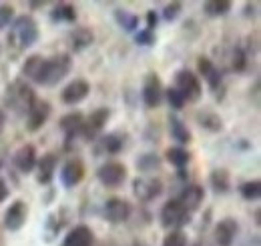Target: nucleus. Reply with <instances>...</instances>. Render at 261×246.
Segmentation results:
<instances>
[{"mask_svg":"<svg viewBox=\"0 0 261 246\" xmlns=\"http://www.w3.org/2000/svg\"><path fill=\"white\" fill-rule=\"evenodd\" d=\"M72 60L68 54H57L53 58L44 60V70H42V84L44 86H55L59 84L66 74L70 72Z\"/></svg>","mask_w":261,"mask_h":246,"instance_id":"nucleus-3","label":"nucleus"},{"mask_svg":"<svg viewBox=\"0 0 261 246\" xmlns=\"http://www.w3.org/2000/svg\"><path fill=\"white\" fill-rule=\"evenodd\" d=\"M44 60H46V58H42L40 54H33V56H29L27 62L22 64V74H24L29 80H33L34 84H42Z\"/></svg>","mask_w":261,"mask_h":246,"instance_id":"nucleus-23","label":"nucleus"},{"mask_svg":"<svg viewBox=\"0 0 261 246\" xmlns=\"http://www.w3.org/2000/svg\"><path fill=\"white\" fill-rule=\"evenodd\" d=\"M97 178L107 188H117L127 178V166L123 162H107L97 170Z\"/></svg>","mask_w":261,"mask_h":246,"instance_id":"nucleus-7","label":"nucleus"},{"mask_svg":"<svg viewBox=\"0 0 261 246\" xmlns=\"http://www.w3.org/2000/svg\"><path fill=\"white\" fill-rule=\"evenodd\" d=\"M12 20H14V8L10 4H0V30L10 26Z\"/></svg>","mask_w":261,"mask_h":246,"instance_id":"nucleus-36","label":"nucleus"},{"mask_svg":"<svg viewBox=\"0 0 261 246\" xmlns=\"http://www.w3.org/2000/svg\"><path fill=\"white\" fill-rule=\"evenodd\" d=\"M34 100H36L34 90L24 80H14L12 84H8L4 94V104L16 114H27L34 104Z\"/></svg>","mask_w":261,"mask_h":246,"instance_id":"nucleus-2","label":"nucleus"},{"mask_svg":"<svg viewBox=\"0 0 261 246\" xmlns=\"http://www.w3.org/2000/svg\"><path fill=\"white\" fill-rule=\"evenodd\" d=\"M203 12L211 18H219L231 12V2L229 0H209L203 4Z\"/></svg>","mask_w":261,"mask_h":246,"instance_id":"nucleus-29","label":"nucleus"},{"mask_svg":"<svg viewBox=\"0 0 261 246\" xmlns=\"http://www.w3.org/2000/svg\"><path fill=\"white\" fill-rule=\"evenodd\" d=\"M197 122H199L201 128H205V130H209V132H221V130H223V120H221V116L215 114V112H209V110L197 112Z\"/></svg>","mask_w":261,"mask_h":246,"instance_id":"nucleus-27","label":"nucleus"},{"mask_svg":"<svg viewBox=\"0 0 261 246\" xmlns=\"http://www.w3.org/2000/svg\"><path fill=\"white\" fill-rule=\"evenodd\" d=\"M12 164H14V168H16L18 172H22V174L33 172L34 168H36V150H34L33 144L20 146V148L14 152V156H12Z\"/></svg>","mask_w":261,"mask_h":246,"instance_id":"nucleus-18","label":"nucleus"},{"mask_svg":"<svg viewBox=\"0 0 261 246\" xmlns=\"http://www.w3.org/2000/svg\"><path fill=\"white\" fill-rule=\"evenodd\" d=\"M231 68L235 72H243L247 68V52L241 46H235L231 52Z\"/></svg>","mask_w":261,"mask_h":246,"instance_id":"nucleus-34","label":"nucleus"},{"mask_svg":"<svg viewBox=\"0 0 261 246\" xmlns=\"http://www.w3.org/2000/svg\"><path fill=\"white\" fill-rule=\"evenodd\" d=\"M89 93H91V84L87 80H83V78H74L72 82H68L65 88H63L61 100L65 104H68V106H74V104L83 102L89 96Z\"/></svg>","mask_w":261,"mask_h":246,"instance_id":"nucleus-14","label":"nucleus"},{"mask_svg":"<svg viewBox=\"0 0 261 246\" xmlns=\"http://www.w3.org/2000/svg\"><path fill=\"white\" fill-rule=\"evenodd\" d=\"M8 194H10V190H8V186H6V182L0 178V202H4L6 198H8Z\"/></svg>","mask_w":261,"mask_h":246,"instance_id":"nucleus-41","label":"nucleus"},{"mask_svg":"<svg viewBox=\"0 0 261 246\" xmlns=\"http://www.w3.org/2000/svg\"><path fill=\"white\" fill-rule=\"evenodd\" d=\"M133 246H145V244H141V242H139V244H133Z\"/></svg>","mask_w":261,"mask_h":246,"instance_id":"nucleus-44","label":"nucleus"},{"mask_svg":"<svg viewBox=\"0 0 261 246\" xmlns=\"http://www.w3.org/2000/svg\"><path fill=\"white\" fill-rule=\"evenodd\" d=\"M109 118H111V110H109V108H97V110L91 112L89 118L85 120V124H83V132H81V134H83L87 140H95L97 134L102 132L105 124L109 122Z\"/></svg>","mask_w":261,"mask_h":246,"instance_id":"nucleus-11","label":"nucleus"},{"mask_svg":"<svg viewBox=\"0 0 261 246\" xmlns=\"http://www.w3.org/2000/svg\"><path fill=\"white\" fill-rule=\"evenodd\" d=\"M239 236V222L235 218H223L215 226V244L217 246H233Z\"/></svg>","mask_w":261,"mask_h":246,"instance_id":"nucleus-15","label":"nucleus"},{"mask_svg":"<svg viewBox=\"0 0 261 246\" xmlns=\"http://www.w3.org/2000/svg\"><path fill=\"white\" fill-rule=\"evenodd\" d=\"M135 40H137V44H143V46H151L153 42H155V32L151 30H141L137 36H135Z\"/></svg>","mask_w":261,"mask_h":246,"instance_id":"nucleus-39","label":"nucleus"},{"mask_svg":"<svg viewBox=\"0 0 261 246\" xmlns=\"http://www.w3.org/2000/svg\"><path fill=\"white\" fill-rule=\"evenodd\" d=\"M163 84H161V78L157 74H147L145 78V84H143V102L147 108H157L163 100Z\"/></svg>","mask_w":261,"mask_h":246,"instance_id":"nucleus-10","label":"nucleus"},{"mask_svg":"<svg viewBox=\"0 0 261 246\" xmlns=\"http://www.w3.org/2000/svg\"><path fill=\"white\" fill-rule=\"evenodd\" d=\"M161 166V158L157 154H143L139 160H137V168L141 172H153Z\"/></svg>","mask_w":261,"mask_h":246,"instance_id":"nucleus-33","label":"nucleus"},{"mask_svg":"<svg viewBox=\"0 0 261 246\" xmlns=\"http://www.w3.org/2000/svg\"><path fill=\"white\" fill-rule=\"evenodd\" d=\"M197 68H199V74L203 76V80L209 84L211 90H217L221 84H223V74L221 70L215 66V62L207 56H201L197 62Z\"/></svg>","mask_w":261,"mask_h":246,"instance_id":"nucleus-16","label":"nucleus"},{"mask_svg":"<svg viewBox=\"0 0 261 246\" xmlns=\"http://www.w3.org/2000/svg\"><path fill=\"white\" fill-rule=\"evenodd\" d=\"M27 218H29L27 202L24 200H14L4 212V228L10 230V232H16L27 224Z\"/></svg>","mask_w":261,"mask_h":246,"instance_id":"nucleus-8","label":"nucleus"},{"mask_svg":"<svg viewBox=\"0 0 261 246\" xmlns=\"http://www.w3.org/2000/svg\"><path fill=\"white\" fill-rule=\"evenodd\" d=\"M175 200L187 212H195V210H199V206L203 204V200H205V190H203V186L199 184H187L183 186V190L179 192V196Z\"/></svg>","mask_w":261,"mask_h":246,"instance_id":"nucleus-12","label":"nucleus"},{"mask_svg":"<svg viewBox=\"0 0 261 246\" xmlns=\"http://www.w3.org/2000/svg\"><path fill=\"white\" fill-rule=\"evenodd\" d=\"M209 184L213 186V190L217 194H225V192H229V188H231V176H229V172L225 168H217V170L211 172Z\"/></svg>","mask_w":261,"mask_h":246,"instance_id":"nucleus-26","label":"nucleus"},{"mask_svg":"<svg viewBox=\"0 0 261 246\" xmlns=\"http://www.w3.org/2000/svg\"><path fill=\"white\" fill-rule=\"evenodd\" d=\"M157 24H159V16H157V12L155 10H149L147 12V30H155L157 28Z\"/></svg>","mask_w":261,"mask_h":246,"instance_id":"nucleus-40","label":"nucleus"},{"mask_svg":"<svg viewBox=\"0 0 261 246\" xmlns=\"http://www.w3.org/2000/svg\"><path fill=\"white\" fill-rule=\"evenodd\" d=\"M257 8H259V4H257V2H253V4H247V6H245V16H247V18H249V16H255L251 10H257Z\"/></svg>","mask_w":261,"mask_h":246,"instance_id":"nucleus-42","label":"nucleus"},{"mask_svg":"<svg viewBox=\"0 0 261 246\" xmlns=\"http://www.w3.org/2000/svg\"><path fill=\"white\" fill-rule=\"evenodd\" d=\"M83 124H85V116L81 112H68L61 118V130L65 132V140H66V146L72 142L74 136H79L83 132Z\"/></svg>","mask_w":261,"mask_h":246,"instance_id":"nucleus-20","label":"nucleus"},{"mask_svg":"<svg viewBox=\"0 0 261 246\" xmlns=\"http://www.w3.org/2000/svg\"><path fill=\"white\" fill-rule=\"evenodd\" d=\"M50 18L55 22H72V20H76V8L63 2V4L55 6V10L50 12Z\"/></svg>","mask_w":261,"mask_h":246,"instance_id":"nucleus-30","label":"nucleus"},{"mask_svg":"<svg viewBox=\"0 0 261 246\" xmlns=\"http://www.w3.org/2000/svg\"><path fill=\"white\" fill-rule=\"evenodd\" d=\"M115 18H117L119 26H121L125 32H133L135 28H137V24H139V18H137L133 12H129V10H123V8L115 10Z\"/></svg>","mask_w":261,"mask_h":246,"instance_id":"nucleus-31","label":"nucleus"},{"mask_svg":"<svg viewBox=\"0 0 261 246\" xmlns=\"http://www.w3.org/2000/svg\"><path fill=\"white\" fill-rule=\"evenodd\" d=\"M167 162L169 164H173L175 168H179V170H183V166H187L189 164V160H191V154L187 152L183 146H173V148H169L167 152Z\"/></svg>","mask_w":261,"mask_h":246,"instance_id":"nucleus-28","label":"nucleus"},{"mask_svg":"<svg viewBox=\"0 0 261 246\" xmlns=\"http://www.w3.org/2000/svg\"><path fill=\"white\" fill-rule=\"evenodd\" d=\"M50 110H53V106H50V102H46V100H34V104L31 106V110L27 112V130L29 132H36V130H40L44 122L48 120V116H50Z\"/></svg>","mask_w":261,"mask_h":246,"instance_id":"nucleus-9","label":"nucleus"},{"mask_svg":"<svg viewBox=\"0 0 261 246\" xmlns=\"http://www.w3.org/2000/svg\"><path fill=\"white\" fill-rule=\"evenodd\" d=\"M163 246H189V240L183 230H171L163 238Z\"/></svg>","mask_w":261,"mask_h":246,"instance_id":"nucleus-35","label":"nucleus"},{"mask_svg":"<svg viewBox=\"0 0 261 246\" xmlns=\"http://www.w3.org/2000/svg\"><path fill=\"white\" fill-rule=\"evenodd\" d=\"M133 192L141 202H151L161 196L163 182L155 176H137L133 180Z\"/></svg>","mask_w":261,"mask_h":246,"instance_id":"nucleus-6","label":"nucleus"},{"mask_svg":"<svg viewBox=\"0 0 261 246\" xmlns=\"http://www.w3.org/2000/svg\"><path fill=\"white\" fill-rule=\"evenodd\" d=\"M130 216V204L123 198H109L105 202V218L111 222V224H121V222H127Z\"/></svg>","mask_w":261,"mask_h":246,"instance_id":"nucleus-13","label":"nucleus"},{"mask_svg":"<svg viewBox=\"0 0 261 246\" xmlns=\"http://www.w3.org/2000/svg\"><path fill=\"white\" fill-rule=\"evenodd\" d=\"M173 88L185 98V102H197L203 94L201 82L191 70H179L175 74V86Z\"/></svg>","mask_w":261,"mask_h":246,"instance_id":"nucleus-5","label":"nucleus"},{"mask_svg":"<svg viewBox=\"0 0 261 246\" xmlns=\"http://www.w3.org/2000/svg\"><path fill=\"white\" fill-rule=\"evenodd\" d=\"M38 40V24L33 16H18L12 20V26L8 32V42L16 50H27L36 44Z\"/></svg>","mask_w":261,"mask_h":246,"instance_id":"nucleus-1","label":"nucleus"},{"mask_svg":"<svg viewBox=\"0 0 261 246\" xmlns=\"http://www.w3.org/2000/svg\"><path fill=\"white\" fill-rule=\"evenodd\" d=\"M95 242V234L87 224H79L74 226L68 234L65 236L61 246H93Z\"/></svg>","mask_w":261,"mask_h":246,"instance_id":"nucleus-21","label":"nucleus"},{"mask_svg":"<svg viewBox=\"0 0 261 246\" xmlns=\"http://www.w3.org/2000/svg\"><path fill=\"white\" fill-rule=\"evenodd\" d=\"M169 132H171L173 140H177L179 144H189L193 140L191 130L187 128V124L177 116H169Z\"/></svg>","mask_w":261,"mask_h":246,"instance_id":"nucleus-25","label":"nucleus"},{"mask_svg":"<svg viewBox=\"0 0 261 246\" xmlns=\"http://www.w3.org/2000/svg\"><path fill=\"white\" fill-rule=\"evenodd\" d=\"M85 178V164L79 158L68 160L63 170H61V182L65 188H74L76 184H81Z\"/></svg>","mask_w":261,"mask_h":246,"instance_id":"nucleus-17","label":"nucleus"},{"mask_svg":"<svg viewBox=\"0 0 261 246\" xmlns=\"http://www.w3.org/2000/svg\"><path fill=\"white\" fill-rule=\"evenodd\" d=\"M57 166H59V158L55 154H44L40 160H36V180L40 184H50L53 178H55V172H57Z\"/></svg>","mask_w":261,"mask_h":246,"instance_id":"nucleus-19","label":"nucleus"},{"mask_svg":"<svg viewBox=\"0 0 261 246\" xmlns=\"http://www.w3.org/2000/svg\"><path fill=\"white\" fill-rule=\"evenodd\" d=\"M167 93V100H169V106L173 108V110H181L187 102H185V98L181 96V94L177 93L175 88H169V90H165Z\"/></svg>","mask_w":261,"mask_h":246,"instance_id":"nucleus-38","label":"nucleus"},{"mask_svg":"<svg viewBox=\"0 0 261 246\" xmlns=\"http://www.w3.org/2000/svg\"><path fill=\"white\" fill-rule=\"evenodd\" d=\"M181 10H183V4L181 2H171V4H167L163 8V18L167 22H173V20L179 18Z\"/></svg>","mask_w":261,"mask_h":246,"instance_id":"nucleus-37","label":"nucleus"},{"mask_svg":"<svg viewBox=\"0 0 261 246\" xmlns=\"http://www.w3.org/2000/svg\"><path fill=\"white\" fill-rule=\"evenodd\" d=\"M0 52H2V46H0Z\"/></svg>","mask_w":261,"mask_h":246,"instance_id":"nucleus-45","label":"nucleus"},{"mask_svg":"<svg viewBox=\"0 0 261 246\" xmlns=\"http://www.w3.org/2000/svg\"><path fill=\"white\" fill-rule=\"evenodd\" d=\"M4 126H6V112L0 108V132L4 130Z\"/></svg>","mask_w":261,"mask_h":246,"instance_id":"nucleus-43","label":"nucleus"},{"mask_svg":"<svg viewBox=\"0 0 261 246\" xmlns=\"http://www.w3.org/2000/svg\"><path fill=\"white\" fill-rule=\"evenodd\" d=\"M93 42H95V34H93L91 28H87V26L74 28V30L70 32V48L74 52H83V50L91 48Z\"/></svg>","mask_w":261,"mask_h":246,"instance_id":"nucleus-22","label":"nucleus"},{"mask_svg":"<svg viewBox=\"0 0 261 246\" xmlns=\"http://www.w3.org/2000/svg\"><path fill=\"white\" fill-rule=\"evenodd\" d=\"M159 220H161V226H163V228L181 230L183 226H187V224L191 222V212H187V210L173 198V200H169V202L163 204Z\"/></svg>","mask_w":261,"mask_h":246,"instance_id":"nucleus-4","label":"nucleus"},{"mask_svg":"<svg viewBox=\"0 0 261 246\" xmlns=\"http://www.w3.org/2000/svg\"><path fill=\"white\" fill-rule=\"evenodd\" d=\"M239 194L245 200H259L261 196V182L259 180H247L239 186Z\"/></svg>","mask_w":261,"mask_h":246,"instance_id":"nucleus-32","label":"nucleus"},{"mask_svg":"<svg viewBox=\"0 0 261 246\" xmlns=\"http://www.w3.org/2000/svg\"><path fill=\"white\" fill-rule=\"evenodd\" d=\"M123 144H125V136H121L119 132H111L97 140V154H119L123 150Z\"/></svg>","mask_w":261,"mask_h":246,"instance_id":"nucleus-24","label":"nucleus"}]
</instances>
